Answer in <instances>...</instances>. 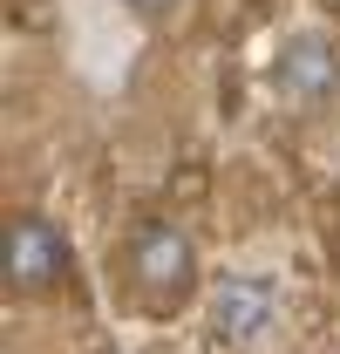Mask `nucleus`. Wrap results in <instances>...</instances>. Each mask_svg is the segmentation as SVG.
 <instances>
[{
  "label": "nucleus",
  "mask_w": 340,
  "mask_h": 354,
  "mask_svg": "<svg viewBox=\"0 0 340 354\" xmlns=\"http://www.w3.org/2000/svg\"><path fill=\"white\" fill-rule=\"evenodd\" d=\"M265 88L286 102V109H327L340 95V41L320 35V28H299L272 48V68H265Z\"/></svg>",
  "instance_id": "1"
},
{
  "label": "nucleus",
  "mask_w": 340,
  "mask_h": 354,
  "mask_svg": "<svg viewBox=\"0 0 340 354\" xmlns=\"http://www.w3.org/2000/svg\"><path fill=\"white\" fill-rule=\"evenodd\" d=\"M279 320V286L265 272H225L211 286V334L232 348H252L258 334H272Z\"/></svg>",
  "instance_id": "3"
},
{
  "label": "nucleus",
  "mask_w": 340,
  "mask_h": 354,
  "mask_svg": "<svg viewBox=\"0 0 340 354\" xmlns=\"http://www.w3.org/2000/svg\"><path fill=\"white\" fill-rule=\"evenodd\" d=\"M129 279H136L157 307H177V300L198 286V245H191V232L170 225V218H150L129 239Z\"/></svg>",
  "instance_id": "2"
},
{
  "label": "nucleus",
  "mask_w": 340,
  "mask_h": 354,
  "mask_svg": "<svg viewBox=\"0 0 340 354\" xmlns=\"http://www.w3.org/2000/svg\"><path fill=\"white\" fill-rule=\"evenodd\" d=\"M129 14H136V21H164L170 7H177V0H123Z\"/></svg>",
  "instance_id": "5"
},
{
  "label": "nucleus",
  "mask_w": 340,
  "mask_h": 354,
  "mask_svg": "<svg viewBox=\"0 0 340 354\" xmlns=\"http://www.w3.org/2000/svg\"><path fill=\"white\" fill-rule=\"evenodd\" d=\"M0 266H7V286L14 293H41V286L62 279L68 245H62V232L48 218H14L7 225V245H0Z\"/></svg>",
  "instance_id": "4"
}]
</instances>
